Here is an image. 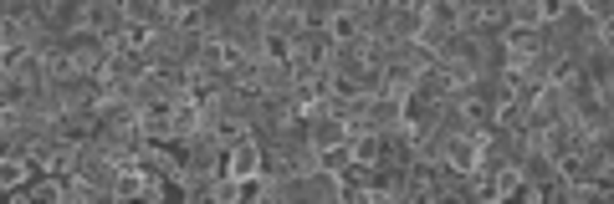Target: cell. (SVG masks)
Wrapping results in <instances>:
<instances>
[{
	"label": "cell",
	"instance_id": "cell-3",
	"mask_svg": "<svg viewBox=\"0 0 614 204\" xmlns=\"http://www.w3.org/2000/svg\"><path fill=\"white\" fill-rule=\"evenodd\" d=\"M225 174L231 179H256L261 174V144H256V138L231 144V154H225Z\"/></svg>",
	"mask_w": 614,
	"mask_h": 204
},
{
	"label": "cell",
	"instance_id": "cell-1",
	"mask_svg": "<svg viewBox=\"0 0 614 204\" xmlns=\"http://www.w3.org/2000/svg\"><path fill=\"white\" fill-rule=\"evenodd\" d=\"M82 31L103 36L108 46H119L123 36H129V11H123V0H88V21H82Z\"/></svg>",
	"mask_w": 614,
	"mask_h": 204
},
{
	"label": "cell",
	"instance_id": "cell-2",
	"mask_svg": "<svg viewBox=\"0 0 614 204\" xmlns=\"http://www.w3.org/2000/svg\"><path fill=\"white\" fill-rule=\"evenodd\" d=\"M261 26H267V36H277V42H292L298 31H308L302 0H261Z\"/></svg>",
	"mask_w": 614,
	"mask_h": 204
}]
</instances>
